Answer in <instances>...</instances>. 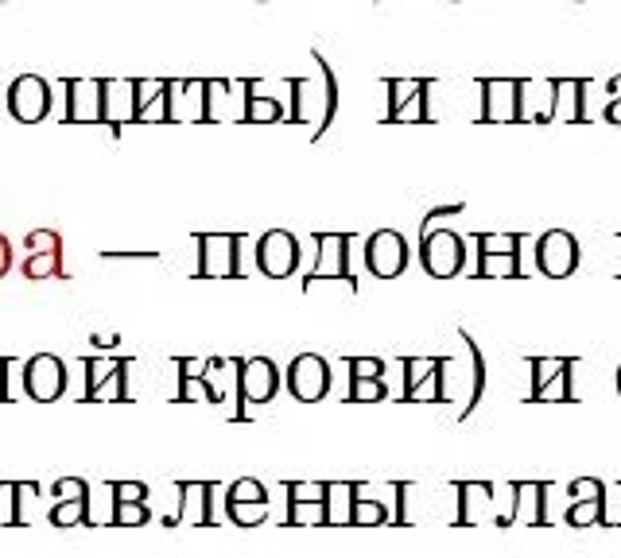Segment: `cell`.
<instances>
[{
    "label": "cell",
    "instance_id": "cell-1",
    "mask_svg": "<svg viewBox=\"0 0 621 558\" xmlns=\"http://www.w3.org/2000/svg\"><path fill=\"white\" fill-rule=\"evenodd\" d=\"M311 62H315V78H288L291 89L288 121L315 124L311 140H323V132L331 129L334 113H338V78H334V70L323 51H311Z\"/></svg>",
    "mask_w": 621,
    "mask_h": 558
},
{
    "label": "cell",
    "instance_id": "cell-2",
    "mask_svg": "<svg viewBox=\"0 0 621 558\" xmlns=\"http://www.w3.org/2000/svg\"><path fill=\"white\" fill-rule=\"evenodd\" d=\"M458 333H463L466 349H470V361H466V368H463L455 357H443V365H439V403H458L455 415L466 418V388H463V380L470 384L474 403H481V392H486V361H481V345L470 338V330H458Z\"/></svg>",
    "mask_w": 621,
    "mask_h": 558
},
{
    "label": "cell",
    "instance_id": "cell-3",
    "mask_svg": "<svg viewBox=\"0 0 621 558\" xmlns=\"http://www.w3.org/2000/svg\"><path fill=\"white\" fill-rule=\"evenodd\" d=\"M575 365V357H528V368H533L528 403H575V388H571Z\"/></svg>",
    "mask_w": 621,
    "mask_h": 558
},
{
    "label": "cell",
    "instance_id": "cell-4",
    "mask_svg": "<svg viewBox=\"0 0 621 558\" xmlns=\"http://www.w3.org/2000/svg\"><path fill=\"white\" fill-rule=\"evenodd\" d=\"M420 264L431 279H451L466 264V241L455 229H428L420 241Z\"/></svg>",
    "mask_w": 621,
    "mask_h": 558
},
{
    "label": "cell",
    "instance_id": "cell-5",
    "mask_svg": "<svg viewBox=\"0 0 621 558\" xmlns=\"http://www.w3.org/2000/svg\"><path fill=\"white\" fill-rule=\"evenodd\" d=\"M199 279H237L241 271V236L237 233H199Z\"/></svg>",
    "mask_w": 621,
    "mask_h": 558
},
{
    "label": "cell",
    "instance_id": "cell-6",
    "mask_svg": "<svg viewBox=\"0 0 621 558\" xmlns=\"http://www.w3.org/2000/svg\"><path fill=\"white\" fill-rule=\"evenodd\" d=\"M299 260H303V248H299V236L288 233V229H268V233L256 241V268L268 279L296 276Z\"/></svg>",
    "mask_w": 621,
    "mask_h": 558
},
{
    "label": "cell",
    "instance_id": "cell-7",
    "mask_svg": "<svg viewBox=\"0 0 621 558\" xmlns=\"http://www.w3.org/2000/svg\"><path fill=\"white\" fill-rule=\"evenodd\" d=\"M284 380H288L291 400L319 403L331 392V361L319 357V353H299L288 365V373H284Z\"/></svg>",
    "mask_w": 621,
    "mask_h": 558
},
{
    "label": "cell",
    "instance_id": "cell-8",
    "mask_svg": "<svg viewBox=\"0 0 621 558\" xmlns=\"http://www.w3.org/2000/svg\"><path fill=\"white\" fill-rule=\"evenodd\" d=\"M55 505L47 512L51 527L67 532V527H94V515H89V485L82 477H59L55 481Z\"/></svg>",
    "mask_w": 621,
    "mask_h": 558
},
{
    "label": "cell",
    "instance_id": "cell-9",
    "mask_svg": "<svg viewBox=\"0 0 621 558\" xmlns=\"http://www.w3.org/2000/svg\"><path fill=\"white\" fill-rule=\"evenodd\" d=\"M276 392H280V368L272 365L268 357L237 361V400L246 403V408L272 403ZM241 418H246V411H241Z\"/></svg>",
    "mask_w": 621,
    "mask_h": 558
},
{
    "label": "cell",
    "instance_id": "cell-10",
    "mask_svg": "<svg viewBox=\"0 0 621 558\" xmlns=\"http://www.w3.org/2000/svg\"><path fill=\"white\" fill-rule=\"evenodd\" d=\"M51 101H55L51 86H47L39 74H20L9 86V94H4V105H9V113L16 117L20 124H39L51 113Z\"/></svg>",
    "mask_w": 621,
    "mask_h": 558
},
{
    "label": "cell",
    "instance_id": "cell-11",
    "mask_svg": "<svg viewBox=\"0 0 621 558\" xmlns=\"http://www.w3.org/2000/svg\"><path fill=\"white\" fill-rule=\"evenodd\" d=\"M408 260H411V248L408 241H404V233H396V229H377L366 241V268L373 271L377 279L404 276Z\"/></svg>",
    "mask_w": 621,
    "mask_h": 558
},
{
    "label": "cell",
    "instance_id": "cell-12",
    "mask_svg": "<svg viewBox=\"0 0 621 558\" xmlns=\"http://www.w3.org/2000/svg\"><path fill=\"white\" fill-rule=\"evenodd\" d=\"M389 124H423L428 121V78H389Z\"/></svg>",
    "mask_w": 621,
    "mask_h": 558
},
{
    "label": "cell",
    "instance_id": "cell-13",
    "mask_svg": "<svg viewBox=\"0 0 621 558\" xmlns=\"http://www.w3.org/2000/svg\"><path fill=\"white\" fill-rule=\"evenodd\" d=\"M578 241L568 229H548L536 236V264L548 279H568L578 268Z\"/></svg>",
    "mask_w": 621,
    "mask_h": 558
},
{
    "label": "cell",
    "instance_id": "cell-14",
    "mask_svg": "<svg viewBox=\"0 0 621 558\" xmlns=\"http://www.w3.org/2000/svg\"><path fill=\"white\" fill-rule=\"evenodd\" d=\"M129 357H86V403H124L129 392H124V376H129Z\"/></svg>",
    "mask_w": 621,
    "mask_h": 558
},
{
    "label": "cell",
    "instance_id": "cell-15",
    "mask_svg": "<svg viewBox=\"0 0 621 558\" xmlns=\"http://www.w3.org/2000/svg\"><path fill=\"white\" fill-rule=\"evenodd\" d=\"M179 488V512L167 515L164 527H211L214 523V481H176Z\"/></svg>",
    "mask_w": 621,
    "mask_h": 558
},
{
    "label": "cell",
    "instance_id": "cell-16",
    "mask_svg": "<svg viewBox=\"0 0 621 558\" xmlns=\"http://www.w3.org/2000/svg\"><path fill=\"white\" fill-rule=\"evenodd\" d=\"M24 388L36 403H55L67 392V365L55 353H36L24 365Z\"/></svg>",
    "mask_w": 621,
    "mask_h": 558
},
{
    "label": "cell",
    "instance_id": "cell-17",
    "mask_svg": "<svg viewBox=\"0 0 621 558\" xmlns=\"http://www.w3.org/2000/svg\"><path fill=\"white\" fill-rule=\"evenodd\" d=\"M481 121L486 124L521 121V78H481Z\"/></svg>",
    "mask_w": 621,
    "mask_h": 558
},
{
    "label": "cell",
    "instance_id": "cell-18",
    "mask_svg": "<svg viewBox=\"0 0 621 558\" xmlns=\"http://www.w3.org/2000/svg\"><path fill=\"white\" fill-rule=\"evenodd\" d=\"M404 403H439L443 357H404Z\"/></svg>",
    "mask_w": 621,
    "mask_h": 558
},
{
    "label": "cell",
    "instance_id": "cell-19",
    "mask_svg": "<svg viewBox=\"0 0 621 558\" xmlns=\"http://www.w3.org/2000/svg\"><path fill=\"white\" fill-rule=\"evenodd\" d=\"M319 244V260L315 268L307 271V279H342V276H354L350 271V233H315Z\"/></svg>",
    "mask_w": 621,
    "mask_h": 558
},
{
    "label": "cell",
    "instance_id": "cell-20",
    "mask_svg": "<svg viewBox=\"0 0 621 558\" xmlns=\"http://www.w3.org/2000/svg\"><path fill=\"white\" fill-rule=\"evenodd\" d=\"M101 124L121 132V124H136V86L121 78H101Z\"/></svg>",
    "mask_w": 621,
    "mask_h": 558
},
{
    "label": "cell",
    "instance_id": "cell-21",
    "mask_svg": "<svg viewBox=\"0 0 621 558\" xmlns=\"http://www.w3.org/2000/svg\"><path fill=\"white\" fill-rule=\"evenodd\" d=\"M67 124H101V78H67Z\"/></svg>",
    "mask_w": 621,
    "mask_h": 558
},
{
    "label": "cell",
    "instance_id": "cell-22",
    "mask_svg": "<svg viewBox=\"0 0 621 558\" xmlns=\"http://www.w3.org/2000/svg\"><path fill=\"white\" fill-rule=\"evenodd\" d=\"M206 121V82L187 78L167 86V124Z\"/></svg>",
    "mask_w": 621,
    "mask_h": 558
},
{
    "label": "cell",
    "instance_id": "cell-23",
    "mask_svg": "<svg viewBox=\"0 0 621 558\" xmlns=\"http://www.w3.org/2000/svg\"><path fill=\"white\" fill-rule=\"evenodd\" d=\"M548 481H513V515H509V527L513 523H525V527H540L548 523Z\"/></svg>",
    "mask_w": 621,
    "mask_h": 558
},
{
    "label": "cell",
    "instance_id": "cell-24",
    "mask_svg": "<svg viewBox=\"0 0 621 558\" xmlns=\"http://www.w3.org/2000/svg\"><path fill=\"white\" fill-rule=\"evenodd\" d=\"M179 403H222V392L211 384V376L202 373V368L211 365V361H191V357H179Z\"/></svg>",
    "mask_w": 621,
    "mask_h": 558
},
{
    "label": "cell",
    "instance_id": "cell-25",
    "mask_svg": "<svg viewBox=\"0 0 621 558\" xmlns=\"http://www.w3.org/2000/svg\"><path fill=\"white\" fill-rule=\"evenodd\" d=\"M551 117H556V78L551 82L521 78V121L551 124Z\"/></svg>",
    "mask_w": 621,
    "mask_h": 558
},
{
    "label": "cell",
    "instance_id": "cell-26",
    "mask_svg": "<svg viewBox=\"0 0 621 558\" xmlns=\"http://www.w3.org/2000/svg\"><path fill=\"white\" fill-rule=\"evenodd\" d=\"M455 493H458V515H455L458 527L478 520V508L490 515L493 523H501V515L493 512V485H486V481H458Z\"/></svg>",
    "mask_w": 621,
    "mask_h": 558
},
{
    "label": "cell",
    "instance_id": "cell-27",
    "mask_svg": "<svg viewBox=\"0 0 621 558\" xmlns=\"http://www.w3.org/2000/svg\"><path fill=\"white\" fill-rule=\"evenodd\" d=\"M136 86V124L159 121L167 124V78H132Z\"/></svg>",
    "mask_w": 621,
    "mask_h": 558
},
{
    "label": "cell",
    "instance_id": "cell-28",
    "mask_svg": "<svg viewBox=\"0 0 621 558\" xmlns=\"http://www.w3.org/2000/svg\"><path fill=\"white\" fill-rule=\"evenodd\" d=\"M583 78H556V117L551 124H578L583 121Z\"/></svg>",
    "mask_w": 621,
    "mask_h": 558
},
{
    "label": "cell",
    "instance_id": "cell-29",
    "mask_svg": "<svg viewBox=\"0 0 621 558\" xmlns=\"http://www.w3.org/2000/svg\"><path fill=\"white\" fill-rule=\"evenodd\" d=\"M246 124H280L284 117V105L276 101L272 94H261V82H253L249 78L246 82Z\"/></svg>",
    "mask_w": 621,
    "mask_h": 558
},
{
    "label": "cell",
    "instance_id": "cell-30",
    "mask_svg": "<svg viewBox=\"0 0 621 558\" xmlns=\"http://www.w3.org/2000/svg\"><path fill=\"white\" fill-rule=\"evenodd\" d=\"M354 500H358V485H354V481H331V497H326V527H350Z\"/></svg>",
    "mask_w": 621,
    "mask_h": 558
},
{
    "label": "cell",
    "instance_id": "cell-31",
    "mask_svg": "<svg viewBox=\"0 0 621 558\" xmlns=\"http://www.w3.org/2000/svg\"><path fill=\"white\" fill-rule=\"evenodd\" d=\"M9 493H12V515L4 523L9 527H27L32 523V505L39 497V485L36 481H9Z\"/></svg>",
    "mask_w": 621,
    "mask_h": 558
},
{
    "label": "cell",
    "instance_id": "cell-32",
    "mask_svg": "<svg viewBox=\"0 0 621 558\" xmlns=\"http://www.w3.org/2000/svg\"><path fill=\"white\" fill-rule=\"evenodd\" d=\"M20 271H24V279H32V283L55 279V276L67 279V271H62V248H51V253H27L24 264H20Z\"/></svg>",
    "mask_w": 621,
    "mask_h": 558
},
{
    "label": "cell",
    "instance_id": "cell-33",
    "mask_svg": "<svg viewBox=\"0 0 621 558\" xmlns=\"http://www.w3.org/2000/svg\"><path fill=\"white\" fill-rule=\"evenodd\" d=\"M521 253H478V279H516Z\"/></svg>",
    "mask_w": 621,
    "mask_h": 558
},
{
    "label": "cell",
    "instance_id": "cell-34",
    "mask_svg": "<svg viewBox=\"0 0 621 558\" xmlns=\"http://www.w3.org/2000/svg\"><path fill=\"white\" fill-rule=\"evenodd\" d=\"M234 527H261L268 520V500H226Z\"/></svg>",
    "mask_w": 621,
    "mask_h": 558
},
{
    "label": "cell",
    "instance_id": "cell-35",
    "mask_svg": "<svg viewBox=\"0 0 621 558\" xmlns=\"http://www.w3.org/2000/svg\"><path fill=\"white\" fill-rule=\"evenodd\" d=\"M326 500H288V527H323Z\"/></svg>",
    "mask_w": 621,
    "mask_h": 558
},
{
    "label": "cell",
    "instance_id": "cell-36",
    "mask_svg": "<svg viewBox=\"0 0 621 558\" xmlns=\"http://www.w3.org/2000/svg\"><path fill=\"white\" fill-rule=\"evenodd\" d=\"M381 523H389V505L377 497H358L354 500V520L350 527H381Z\"/></svg>",
    "mask_w": 621,
    "mask_h": 558
},
{
    "label": "cell",
    "instance_id": "cell-37",
    "mask_svg": "<svg viewBox=\"0 0 621 558\" xmlns=\"http://www.w3.org/2000/svg\"><path fill=\"white\" fill-rule=\"evenodd\" d=\"M606 515V497L602 500H575L568 508V527H595Z\"/></svg>",
    "mask_w": 621,
    "mask_h": 558
},
{
    "label": "cell",
    "instance_id": "cell-38",
    "mask_svg": "<svg viewBox=\"0 0 621 558\" xmlns=\"http://www.w3.org/2000/svg\"><path fill=\"white\" fill-rule=\"evenodd\" d=\"M152 520L148 505H136V500H114V527H144Z\"/></svg>",
    "mask_w": 621,
    "mask_h": 558
},
{
    "label": "cell",
    "instance_id": "cell-39",
    "mask_svg": "<svg viewBox=\"0 0 621 558\" xmlns=\"http://www.w3.org/2000/svg\"><path fill=\"white\" fill-rule=\"evenodd\" d=\"M389 400L385 380H369V376H350V403H381Z\"/></svg>",
    "mask_w": 621,
    "mask_h": 558
},
{
    "label": "cell",
    "instance_id": "cell-40",
    "mask_svg": "<svg viewBox=\"0 0 621 558\" xmlns=\"http://www.w3.org/2000/svg\"><path fill=\"white\" fill-rule=\"evenodd\" d=\"M478 253H521V233H478Z\"/></svg>",
    "mask_w": 621,
    "mask_h": 558
},
{
    "label": "cell",
    "instance_id": "cell-41",
    "mask_svg": "<svg viewBox=\"0 0 621 558\" xmlns=\"http://www.w3.org/2000/svg\"><path fill=\"white\" fill-rule=\"evenodd\" d=\"M288 500H326L331 497V481H288Z\"/></svg>",
    "mask_w": 621,
    "mask_h": 558
},
{
    "label": "cell",
    "instance_id": "cell-42",
    "mask_svg": "<svg viewBox=\"0 0 621 558\" xmlns=\"http://www.w3.org/2000/svg\"><path fill=\"white\" fill-rule=\"evenodd\" d=\"M226 500H268V488L256 477H237L234 485L226 488Z\"/></svg>",
    "mask_w": 621,
    "mask_h": 558
},
{
    "label": "cell",
    "instance_id": "cell-43",
    "mask_svg": "<svg viewBox=\"0 0 621 558\" xmlns=\"http://www.w3.org/2000/svg\"><path fill=\"white\" fill-rule=\"evenodd\" d=\"M568 493H571V505H575V500H602L606 485L598 477H575L568 485Z\"/></svg>",
    "mask_w": 621,
    "mask_h": 558
},
{
    "label": "cell",
    "instance_id": "cell-44",
    "mask_svg": "<svg viewBox=\"0 0 621 558\" xmlns=\"http://www.w3.org/2000/svg\"><path fill=\"white\" fill-rule=\"evenodd\" d=\"M106 488L114 493V500H136V505L148 500V485L144 481H109Z\"/></svg>",
    "mask_w": 621,
    "mask_h": 558
},
{
    "label": "cell",
    "instance_id": "cell-45",
    "mask_svg": "<svg viewBox=\"0 0 621 558\" xmlns=\"http://www.w3.org/2000/svg\"><path fill=\"white\" fill-rule=\"evenodd\" d=\"M27 253H51V248H62V236L55 233V229H32V233L24 236Z\"/></svg>",
    "mask_w": 621,
    "mask_h": 558
},
{
    "label": "cell",
    "instance_id": "cell-46",
    "mask_svg": "<svg viewBox=\"0 0 621 558\" xmlns=\"http://www.w3.org/2000/svg\"><path fill=\"white\" fill-rule=\"evenodd\" d=\"M350 376H369V380H381L385 376V361L381 357H350Z\"/></svg>",
    "mask_w": 621,
    "mask_h": 558
},
{
    "label": "cell",
    "instance_id": "cell-47",
    "mask_svg": "<svg viewBox=\"0 0 621 558\" xmlns=\"http://www.w3.org/2000/svg\"><path fill=\"white\" fill-rule=\"evenodd\" d=\"M101 260H156V253H117V248H106V253H101Z\"/></svg>",
    "mask_w": 621,
    "mask_h": 558
},
{
    "label": "cell",
    "instance_id": "cell-48",
    "mask_svg": "<svg viewBox=\"0 0 621 558\" xmlns=\"http://www.w3.org/2000/svg\"><path fill=\"white\" fill-rule=\"evenodd\" d=\"M9 268H12V244H9V236L0 233V279L9 276Z\"/></svg>",
    "mask_w": 621,
    "mask_h": 558
},
{
    "label": "cell",
    "instance_id": "cell-49",
    "mask_svg": "<svg viewBox=\"0 0 621 558\" xmlns=\"http://www.w3.org/2000/svg\"><path fill=\"white\" fill-rule=\"evenodd\" d=\"M606 124H621V97H610V105H606Z\"/></svg>",
    "mask_w": 621,
    "mask_h": 558
},
{
    "label": "cell",
    "instance_id": "cell-50",
    "mask_svg": "<svg viewBox=\"0 0 621 558\" xmlns=\"http://www.w3.org/2000/svg\"><path fill=\"white\" fill-rule=\"evenodd\" d=\"M89 341H94L97 349H114L117 345V338H89Z\"/></svg>",
    "mask_w": 621,
    "mask_h": 558
},
{
    "label": "cell",
    "instance_id": "cell-51",
    "mask_svg": "<svg viewBox=\"0 0 621 558\" xmlns=\"http://www.w3.org/2000/svg\"><path fill=\"white\" fill-rule=\"evenodd\" d=\"M610 94L621 97V74H613V78H610Z\"/></svg>",
    "mask_w": 621,
    "mask_h": 558
},
{
    "label": "cell",
    "instance_id": "cell-52",
    "mask_svg": "<svg viewBox=\"0 0 621 558\" xmlns=\"http://www.w3.org/2000/svg\"><path fill=\"white\" fill-rule=\"evenodd\" d=\"M618 392H621V365H618Z\"/></svg>",
    "mask_w": 621,
    "mask_h": 558
}]
</instances>
